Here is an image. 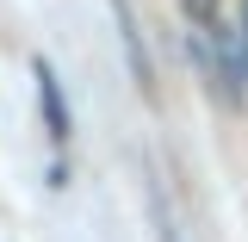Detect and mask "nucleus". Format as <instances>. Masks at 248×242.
I'll return each mask as SVG.
<instances>
[{
    "label": "nucleus",
    "mask_w": 248,
    "mask_h": 242,
    "mask_svg": "<svg viewBox=\"0 0 248 242\" xmlns=\"http://www.w3.org/2000/svg\"><path fill=\"white\" fill-rule=\"evenodd\" d=\"M31 75H37V106H44V124H50V137H56V143H68V137H75V118H68V99H62L56 68H50V62H37Z\"/></svg>",
    "instance_id": "1"
},
{
    "label": "nucleus",
    "mask_w": 248,
    "mask_h": 242,
    "mask_svg": "<svg viewBox=\"0 0 248 242\" xmlns=\"http://www.w3.org/2000/svg\"><path fill=\"white\" fill-rule=\"evenodd\" d=\"M242 25H248V6H242Z\"/></svg>",
    "instance_id": "3"
},
{
    "label": "nucleus",
    "mask_w": 248,
    "mask_h": 242,
    "mask_svg": "<svg viewBox=\"0 0 248 242\" xmlns=\"http://www.w3.org/2000/svg\"><path fill=\"white\" fill-rule=\"evenodd\" d=\"M180 13L192 19V31H211L217 25V0H180Z\"/></svg>",
    "instance_id": "2"
}]
</instances>
